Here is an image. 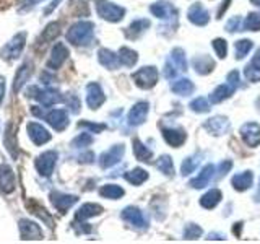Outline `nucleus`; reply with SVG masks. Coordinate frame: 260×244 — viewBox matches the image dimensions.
I'll return each instance as SVG.
<instances>
[{
  "instance_id": "nucleus-15",
  "label": "nucleus",
  "mask_w": 260,
  "mask_h": 244,
  "mask_svg": "<svg viewBox=\"0 0 260 244\" xmlns=\"http://www.w3.org/2000/svg\"><path fill=\"white\" fill-rule=\"evenodd\" d=\"M106 101V96L103 93L101 86L98 83H89L86 86V103L91 109H98Z\"/></svg>"
},
{
  "instance_id": "nucleus-9",
  "label": "nucleus",
  "mask_w": 260,
  "mask_h": 244,
  "mask_svg": "<svg viewBox=\"0 0 260 244\" xmlns=\"http://www.w3.org/2000/svg\"><path fill=\"white\" fill-rule=\"evenodd\" d=\"M69 57V49L63 43H55V46L52 47V52H51V59L47 62V69L51 70H57L62 67V64L67 60Z\"/></svg>"
},
{
  "instance_id": "nucleus-2",
  "label": "nucleus",
  "mask_w": 260,
  "mask_h": 244,
  "mask_svg": "<svg viewBox=\"0 0 260 244\" xmlns=\"http://www.w3.org/2000/svg\"><path fill=\"white\" fill-rule=\"evenodd\" d=\"M32 114L39 117H44L47 120V124L52 126L55 130H63L69 126V114L65 112V109H51L47 112H43L38 108H32Z\"/></svg>"
},
{
  "instance_id": "nucleus-19",
  "label": "nucleus",
  "mask_w": 260,
  "mask_h": 244,
  "mask_svg": "<svg viewBox=\"0 0 260 244\" xmlns=\"http://www.w3.org/2000/svg\"><path fill=\"white\" fill-rule=\"evenodd\" d=\"M20 233L23 239H43L41 228L29 220H21L20 222Z\"/></svg>"
},
{
  "instance_id": "nucleus-32",
  "label": "nucleus",
  "mask_w": 260,
  "mask_h": 244,
  "mask_svg": "<svg viewBox=\"0 0 260 244\" xmlns=\"http://www.w3.org/2000/svg\"><path fill=\"white\" fill-rule=\"evenodd\" d=\"M134 155L138 161H143V163H150L153 158V151L138 140V138H134Z\"/></svg>"
},
{
  "instance_id": "nucleus-52",
  "label": "nucleus",
  "mask_w": 260,
  "mask_h": 244,
  "mask_svg": "<svg viewBox=\"0 0 260 244\" xmlns=\"http://www.w3.org/2000/svg\"><path fill=\"white\" fill-rule=\"evenodd\" d=\"M39 2H43V0H24V5L20 8L21 12H24V10H29L31 7H35L36 4H39Z\"/></svg>"
},
{
  "instance_id": "nucleus-44",
  "label": "nucleus",
  "mask_w": 260,
  "mask_h": 244,
  "mask_svg": "<svg viewBox=\"0 0 260 244\" xmlns=\"http://www.w3.org/2000/svg\"><path fill=\"white\" fill-rule=\"evenodd\" d=\"M211 44H213V49H215V52H216V55L219 57V59H224L226 54H228V44H226V41L221 39V38H216Z\"/></svg>"
},
{
  "instance_id": "nucleus-13",
  "label": "nucleus",
  "mask_w": 260,
  "mask_h": 244,
  "mask_svg": "<svg viewBox=\"0 0 260 244\" xmlns=\"http://www.w3.org/2000/svg\"><path fill=\"white\" fill-rule=\"evenodd\" d=\"M148 111H150V106L148 103H145V101H140V103H137L132 109H130L128 112V124L130 126H142L143 122L146 120V116H148Z\"/></svg>"
},
{
  "instance_id": "nucleus-3",
  "label": "nucleus",
  "mask_w": 260,
  "mask_h": 244,
  "mask_svg": "<svg viewBox=\"0 0 260 244\" xmlns=\"http://www.w3.org/2000/svg\"><path fill=\"white\" fill-rule=\"evenodd\" d=\"M158 77H159L158 69L153 67V65H148V67H143L140 70H137L132 75V80L135 81V85L138 88L150 89L158 83Z\"/></svg>"
},
{
  "instance_id": "nucleus-18",
  "label": "nucleus",
  "mask_w": 260,
  "mask_h": 244,
  "mask_svg": "<svg viewBox=\"0 0 260 244\" xmlns=\"http://www.w3.org/2000/svg\"><path fill=\"white\" fill-rule=\"evenodd\" d=\"M0 191L4 194H10L15 191V174L8 165L0 166Z\"/></svg>"
},
{
  "instance_id": "nucleus-37",
  "label": "nucleus",
  "mask_w": 260,
  "mask_h": 244,
  "mask_svg": "<svg viewBox=\"0 0 260 244\" xmlns=\"http://www.w3.org/2000/svg\"><path fill=\"white\" fill-rule=\"evenodd\" d=\"M100 194L103 195V197H106V199L116 200V199H120L125 192H124V189H122V187L117 186V184H106V186L101 187Z\"/></svg>"
},
{
  "instance_id": "nucleus-12",
  "label": "nucleus",
  "mask_w": 260,
  "mask_h": 244,
  "mask_svg": "<svg viewBox=\"0 0 260 244\" xmlns=\"http://www.w3.org/2000/svg\"><path fill=\"white\" fill-rule=\"evenodd\" d=\"M187 18H189L190 23H193L195 26H205L210 21V13L202 4H193L189 8V12H187Z\"/></svg>"
},
{
  "instance_id": "nucleus-55",
  "label": "nucleus",
  "mask_w": 260,
  "mask_h": 244,
  "mask_svg": "<svg viewBox=\"0 0 260 244\" xmlns=\"http://www.w3.org/2000/svg\"><path fill=\"white\" fill-rule=\"evenodd\" d=\"M93 158H94V155H93V153H86L85 157H80V161L89 163V161H93Z\"/></svg>"
},
{
  "instance_id": "nucleus-6",
  "label": "nucleus",
  "mask_w": 260,
  "mask_h": 244,
  "mask_svg": "<svg viewBox=\"0 0 260 244\" xmlns=\"http://www.w3.org/2000/svg\"><path fill=\"white\" fill-rule=\"evenodd\" d=\"M24 43H26V33H18L16 36H13V39L8 43L4 51H2V57L5 60H15L18 59L23 52Z\"/></svg>"
},
{
  "instance_id": "nucleus-20",
  "label": "nucleus",
  "mask_w": 260,
  "mask_h": 244,
  "mask_svg": "<svg viewBox=\"0 0 260 244\" xmlns=\"http://www.w3.org/2000/svg\"><path fill=\"white\" fill-rule=\"evenodd\" d=\"M59 33H60V24L59 23H49L46 29L41 33V36L38 39V47H44L47 46L49 43H52V39H55L57 36H59Z\"/></svg>"
},
{
  "instance_id": "nucleus-39",
  "label": "nucleus",
  "mask_w": 260,
  "mask_h": 244,
  "mask_svg": "<svg viewBox=\"0 0 260 244\" xmlns=\"http://www.w3.org/2000/svg\"><path fill=\"white\" fill-rule=\"evenodd\" d=\"M156 166L162 174L174 176V163H173V160H171V157H168V155H162V157L158 160Z\"/></svg>"
},
{
  "instance_id": "nucleus-26",
  "label": "nucleus",
  "mask_w": 260,
  "mask_h": 244,
  "mask_svg": "<svg viewBox=\"0 0 260 244\" xmlns=\"http://www.w3.org/2000/svg\"><path fill=\"white\" fill-rule=\"evenodd\" d=\"M193 69L197 73H200V75H208L210 72H213L215 69V62L211 60V57L208 55H199L193 59Z\"/></svg>"
},
{
  "instance_id": "nucleus-53",
  "label": "nucleus",
  "mask_w": 260,
  "mask_h": 244,
  "mask_svg": "<svg viewBox=\"0 0 260 244\" xmlns=\"http://www.w3.org/2000/svg\"><path fill=\"white\" fill-rule=\"evenodd\" d=\"M4 96H5V80L4 77H0V103L4 101Z\"/></svg>"
},
{
  "instance_id": "nucleus-49",
  "label": "nucleus",
  "mask_w": 260,
  "mask_h": 244,
  "mask_svg": "<svg viewBox=\"0 0 260 244\" xmlns=\"http://www.w3.org/2000/svg\"><path fill=\"white\" fill-rule=\"evenodd\" d=\"M228 83H230L231 86H234V88H238L239 86V73H238V70H233V72H230L228 73Z\"/></svg>"
},
{
  "instance_id": "nucleus-21",
  "label": "nucleus",
  "mask_w": 260,
  "mask_h": 244,
  "mask_svg": "<svg viewBox=\"0 0 260 244\" xmlns=\"http://www.w3.org/2000/svg\"><path fill=\"white\" fill-rule=\"evenodd\" d=\"M162 137H165V140L171 145V146H181L184 142H185V132L182 129H162Z\"/></svg>"
},
{
  "instance_id": "nucleus-56",
  "label": "nucleus",
  "mask_w": 260,
  "mask_h": 244,
  "mask_svg": "<svg viewBox=\"0 0 260 244\" xmlns=\"http://www.w3.org/2000/svg\"><path fill=\"white\" fill-rule=\"evenodd\" d=\"M255 200L260 202V187H258V192H257V195H255Z\"/></svg>"
},
{
  "instance_id": "nucleus-27",
  "label": "nucleus",
  "mask_w": 260,
  "mask_h": 244,
  "mask_svg": "<svg viewBox=\"0 0 260 244\" xmlns=\"http://www.w3.org/2000/svg\"><path fill=\"white\" fill-rule=\"evenodd\" d=\"M236 92V88L231 86L230 83H223V85H219L213 89V93L210 95V101L216 104V103H221L224 100H228L233 93Z\"/></svg>"
},
{
  "instance_id": "nucleus-48",
  "label": "nucleus",
  "mask_w": 260,
  "mask_h": 244,
  "mask_svg": "<svg viewBox=\"0 0 260 244\" xmlns=\"http://www.w3.org/2000/svg\"><path fill=\"white\" fill-rule=\"evenodd\" d=\"M239 26H241V18H239V16H233V18L226 23V29L230 31V33L239 31Z\"/></svg>"
},
{
  "instance_id": "nucleus-14",
  "label": "nucleus",
  "mask_w": 260,
  "mask_h": 244,
  "mask_svg": "<svg viewBox=\"0 0 260 244\" xmlns=\"http://www.w3.org/2000/svg\"><path fill=\"white\" fill-rule=\"evenodd\" d=\"M122 220H125L127 223H130L135 228H140V230H143V228H146V225H148L143 217V211L137 207L124 208V211H122Z\"/></svg>"
},
{
  "instance_id": "nucleus-10",
  "label": "nucleus",
  "mask_w": 260,
  "mask_h": 244,
  "mask_svg": "<svg viewBox=\"0 0 260 244\" xmlns=\"http://www.w3.org/2000/svg\"><path fill=\"white\" fill-rule=\"evenodd\" d=\"M124 151H125L124 145H114L112 148L104 151L100 158L101 168H111L114 165H117V163L122 160V157H124Z\"/></svg>"
},
{
  "instance_id": "nucleus-25",
  "label": "nucleus",
  "mask_w": 260,
  "mask_h": 244,
  "mask_svg": "<svg viewBox=\"0 0 260 244\" xmlns=\"http://www.w3.org/2000/svg\"><path fill=\"white\" fill-rule=\"evenodd\" d=\"M103 214V207L98 205V203H85L78 208V211L75 214V218L78 222H83L86 218H91V217H98Z\"/></svg>"
},
{
  "instance_id": "nucleus-24",
  "label": "nucleus",
  "mask_w": 260,
  "mask_h": 244,
  "mask_svg": "<svg viewBox=\"0 0 260 244\" xmlns=\"http://www.w3.org/2000/svg\"><path fill=\"white\" fill-rule=\"evenodd\" d=\"M252 182H254V174H252V171H244V173H241V174H236L231 181L233 187L239 192L247 191L252 186Z\"/></svg>"
},
{
  "instance_id": "nucleus-43",
  "label": "nucleus",
  "mask_w": 260,
  "mask_h": 244,
  "mask_svg": "<svg viewBox=\"0 0 260 244\" xmlns=\"http://www.w3.org/2000/svg\"><path fill=\"white\" fill-rule=\"evenodd\" d=\"M199 158H195V157H190V158H187L182 161V166H181V171H182V174L187 176V174H190L195 171V168L199 166Z\"/></svg>"
},
{
  "instance_id": "nucleus-45",
  "label": "nucleus",
  "mask_w": 260,
  "mask_h": 244,
  "mask_svg": "<svg viewBox=\"0 0 260 244\" xmlns=\"http://www.w3.org/2000/svg\"><path fill=\"white\" fill-rule=\"evenodd\" d=\"M202 234V228L197 225H187L185 230H184V238L185 239H199Z\"/></svg>"
},
{
  "instance_id": "nucleus-11",
  "label": "nucleus",
  "mask_w": 260,
  "mask_h": 244,
  "mask_svg": "<svg viewBox=\"0 0 260 244\" xmlns=\"http://www.w3.org/2000/svg\"><path fill=\"white\" fill-rule=\"evenodd\" d=\"M51 202L55 207V210H59L60 214H65L70 207H73L78 202L77 195H70V194H60V192H52L51 194Z\"/></svg>"
},
{
  "instance_id": "nucleus-22",
  "label": "nucleus",
  "mask_w": 260,
  "mask_h": 244,
  "mask_svg": "<svg viewBox=\"0 0 260 244\" xmlns=\"http://www.w3.org/2000/svg\"><path fill=\"white\" fill-rule=\"evenodd\" d=\"M98 59H100L101 65H104V67L109 69V70L117 69L120 65L119 54H114L112 51H109V49H100V52H98Z\"/></svg>"
},
{
  "instance_id": "nucleus-4",
  "label": "nucleus",
  "mask_w": 260,
  "mask_h": 244,
  "mask_svg": "<svg viewBox=\"0 0 260 244\" xmlns=\"http://www.w3.org/2000/svg\"><path fill=\"white\" fill-rule=\"evenodd\" d=\"M96 12H98V15L101 16V18L108 20L111 23H117V21H120L122 18H124L125 8H122V7H119L116 4L104 2V0H101V2L96 4Z\"/></svg>"
},
{
  "instance_id": "nucleus-51",
  "label": "nucleus",
  "mask_w": 260,
  "mask_h": 244,
  "mask_svg": "<svg viewBox=\"0 0 260 244\" xmlns=\"http://www.w3.org/2000/svg\"><path fill=\"white\" fill-rule=\"evenodd\" d=\"M230 4H231V0H223V4H221V7H219V10H218V13H216V18H223V13L228 10V7H230Z\"/></svg>"
},
{
  "instance_id": "nucleus-1",
  "label": "nucleus",
  "mask_w": 260,
  "mask_h": 244,
  "mask_svg": "<svg viewBox=\"0 0 260 244\" xmlns=\"http://www.w3.org/2000/svg\"><path fill=\"white\" fill-rule=\"evenodd\" d=\"M94 24L91 21H78L67 31V41L73 46H88L93 41Z\"/></svg>"
},
{
  "instance_id": "nucleus-58",
  "label": "nucleus",
  "mask_w": 260,
  "mask_h": 244,
  "mask_svg": "<svg viewBox=\"0 0 260 244\" xmlns=\"http://www.w3.org/2000/svg\"><path fill=\"white\" fill-rule=\"evenodd\" d=\"M70 2H75V0H70Z\"/></svg>"
},
{
  "instance_id": "nucleus-46",
  "label": "nucleus",
  "mask_w": 260,
  "mask_h": 244,
  "mask_svg": "<svg viewBox=\"0 0 260 244\" xmlns=\"http://www.w3.org/2000/svg\"><path fill=\"white\" fill-rule=\"evenodd\" d=\"M93 142V137L89 135V134H80L75 140L72 142L73 146H77V148H83V146H88V145H91Z\"/></svg>"
},
{
  "instance_id": "nucleus-29",
  "label": "nucleus",
  "mask_w": 260,
  "mask_h": 244,
  "mask_svg": "<svg viewBox=\"0 0 260 244\" xmlns=\"http://www.w3.org/2000/svg\"><path fill=\"white\" fill-rule=\"evenodd\" d=\"M173 67L177 70V72H184L187 70V60H185V52L182 51L181 47H176L173 49V52H171V57L168 60Z\"/></svg>"
},
{
  "instance_id": "nucleus-8",
  "label": "nucleus",
  "mask_w": 260,
  "mask_h": 244,
  "mask_svg": "<svg viewBox=\"0 0 260 244\" xmlns=\"http://www.w3.org/2000/svg\"><path fill=\"white\" fill-rule=\"evenodd\" d=\"M241 137L247 146H258L260 145V126L257 122H247L241 127Z\"/></svg>"
},
{
  "instance_id": "nucleus-38",
  "label": "nucleus",
  "mask_w": 260,
  "mask_h": 244,
  "mask_svg": "<svg viewBox=\"0 0 260 244\" xmlns=\"http://www.w3.org/2000/svg\"><path fill=\"white\" fill-rule=\"evenodd\" d=\"M236 59H244L249 52H250V49L254 47V43H252L250 39H241L236 43Z\"/></svg>"
},
{
  "instance_id": "nucleus-17",
  "label": "nucleus",
  "mask_w": 260,
  "mask_h": 244,
  "mask_svg": "<svg viewBox=\"0 0 260 244\" xmlns=\"http://www.w3.org/2000/svg\"><path fill=\"white\" fill-rule=\"evenodd\" d=\"M28 135L32 140V143H36V145H44L51 140V134L47 132V129L38 124V122H31V124H28Z\"/></svg>"
},
{
  "instance_id": "nucleus-42",
  "label": "nucleus",
  "mask_w": 260,
  "mask_h": 244,
  "mask_svg": "<svg viewBox=\"0 0 260 244\" xmlns=\"http://www.w3.org/2000/svg\"><path fill=\"white\" fill-rule=\"evenodd\" d=\"M244 29L260 31V15L258 13H249L246 21H244Z\"/></svg>"
},
{
  "instance_id": "nucleus-7",
  "label": "nucleus",
  "mask_w": 260,
  "mask_h": 244,
  "mask_svg": "<svg viewBox=\"0 0 260 244\" xmlns=\"http://www.w3.org/2000/svg\"><path fill=\"white\" fill-rule=\"evenodd\" d=\"M57 163V151H44L36 158V169L41 176H51Z\"/></svg>"
},
{
  "instance_id": "nucleus-41",
  "label": "nucleus",
  "mask_w": 260,
  "mask_h": 244,
  "mask_svg": "<svg viewBox=\"0 0 260 244\" xmlns=\"http://www.w3.org/2000/svg\"><path fill=\"white\" fill-rule=\"evenodd\" d=\"M189 108H190L193 112L203 114V112H208V111H210V104H208V101L205 100V98L200 96V98H195V100L190 103Z\"/></svg>"
},
{
  "instance_id": "nucleus-23",
  "label": "nucleus",
  "mask_w": 260,
  "mask_h": 244,
  "mask_svg": "<svg viewBox=\"0 0 260 244\" xmlns=\"http://www.w3.org/2000/svg\"><path fill=\"white\" fill-rule=\"evenodd\" d=\"M213 173H215V166L213 165H207L205 168H203L197 177H193L190 181V186L193 187V189H202V187L208 186L210 179L213 177Z\"/></svg>"
},
{
  "instance_id": "nucleus-54",
  "label": "nucleus",
  "mask_w": 260,
  "mask_h": 244,
  "mask_svg": "<svg viewBox=\"0 0 260 244\" xmlns=\"http://www.w3.org/2000/svg\"><path fill=\"white\" fill-rule=\"evenodd\" d=\"M59 2H60V0H54V2H52L51 5H49V7L46 8V15H49V13H51V12L54 10V8H55L57 5H59Z\"/></svg>"
},
{
  "instance_id": "nucleus-5",
  "label": "nucleus",
  "mask_w": 260,
  "mask_h": 244,
  "mask_svg": "<svg viewBox=\"0 0 260 244\" xmlns=\"http://www.w3.org/2000/svg\"><path fill=\"white\" fill-rule=\"evenodd\" d=\"M28 93L31 98H35L36 101H39L43 106H52L62 101V96L59 92H55L52 88H38V86H31L28 89Z\"/></svg>"
},
{
  "instance_id": "nucleus-57",
  "label": "nucleus",
  "mask_w": 260,
  "mask_h": 244,
  "mask_svg": "<svg viewBox=\"0 0 260 244\" xmlns=\"http://www.w3.org/2000/svg\"><path fill=\"white\" fill-rule=\"evenodd\" d=\"M252 2H254L255 5H258V7H260V0H252Z\"/></svg>"
},
{
  "instance_id": "nucleus-47",
  "label": "nucleus",
  "mask_w": 260,
  "mask_h": 244,
  "mask_svg": "<svg viewBox=\"0 0 260 244\" xmlns=\"http://www.w3.org/2000/svg\"><path fill=\"white\" fill-rule=\"evenodd\" d=\"M78 126H80V127H85V129H89V130H91V132H94V134L101 132V130L106 129L104 124H93V122H80Z\"/></svg>"
},
{
  "instance_id": "nucleus-35",
  "label": "nucleus",
  "mask_w": 260,
  "mask_h": 244,
  "mask_svg": "<svg viewBox=\"0 0 260 244\" xmlns=\"http://www.w3.org/2000/svg\"><path fill=\"white\" fill-rule=\"evenodd\" d=\"M127 181L130 182V184H134V186H140V184H143L146 179H148V173H146L145 169H142V168H134L132 171H128V173H125V176H124Z\"/></svg>"
},
{
  "instance_id": "nucleus-50",
  "label": "nucleus",
  "mask_w": 260,
  "mask_h": 244,
  "mask_svg": "<svg viewBox=\"0 0 260 244\" xmlns=\"http://www.w3.org/2000/svg\"><path fill=\"white\" fill-rule=\"evenodd\" d=\"M231 168H233V161H230V160H226V161H223V163H219V166H218L219 174L230 173V169H231Z\"/></svg>"
},
{
  "instance_id": "nucleus-34",
  "label": "nucleus",
  "mask_w": 260,
  "mask_h": 244,
  "mask_svg": "<svg viewBox=\"0 0 260 244\" xmlns=\"http://www.w3.org/2000/svg\"><path fill=\"white\" fill-rule=\"evenodd\" d=\"M31 64L29 62H24L21 67L18 69V73H16V77H15V83H13V89L15 92H20V88L24 85V81H26L31 75Z\"/></svg>"
},
{
  "instance_id": "nucleus-31",
  "label": "nucleus",
  "mask_w": 260,
  "mask_h": 244,
  "mask_svg": "<svg viewBox=\"0 0 260 244\" xmlns=\"http://www.w3.org/2000/svg\"><path fill=\"white\" fill-rule=\"evenodd\" d=\"M171 89L179 96H189L193 93V83L189 78H179L171 85Z\"/></svg>"
},
{
  "instance_id": "nucleus-36",
  "label": "nucleus",
  "mask_w": 260,
  "mask_h": 244,
  "mask_svg": "<svg viewBox=\"0 0 260 244\" xmlns=\"http://www.w3.org/2000/svg\"><path fill=\"white\" fill-rule=\"evenodd\" d=\"M119 60H120L122 65H125V67H134V65L137 64V60H138V54L135 51H132V49H128V47H120Z\"/></svg>"
},
{
  "instance_id": "nucleus-16",
  "label": "nucleus",
  "mask_w": 260,
  "mask_h": 244,
  "mask_svg": "<svg viewBox=\"0 0 260 244\" xmlns=\"http://www.w3.org/2000/svg\"><path fill=\"white\" fill-rule=\"evenodd\" d=\"M203 127H205L210 134H213V135L218 137V135L226 134L228 130H230V120H228L226 117H223V116H215V117L205 120Z\"/></svg>"
},
{
  "instance_id": "nucleus-40",
  "label": "nucleus",
  "mask_w": 260,
  "mask_h": 244,
  "mask_svg": "<svg viewBox=\"0 0 260 244\" xmlns=\"http://www.w3.org/2000/svg\"><path fill=\"white\" fill-rule=\"evenodd\" d=\"M150 26V21L148 20H135L132 24L128 26V36L130 38H137L140 36L142 33Z\"/></svg>"
},
{
  "instance_id": "nucleus-28",
  "label": "nucleus",
  "mask_w": 260,
  "mask_h": 244,
  "mask_svg": "<svg viewBox=\"0 0 260 244\" xmlns=\"http://www.w3.org/2000/svg\"><path fill=\"white\" fill-rule=\"evenodd\" d=\"M150 12L154 15V16H158V18L161 20H166V18H171L173 15H176V10L173 7H171L168 2H156V4H153L150 7Z\"/></svg>"
},
{
  "instance_id": "nucleus-30",
  "label": "nucleus",
  "mask_w": 260,
  "mask_h": 244,
  "mask_svg": "<svg viewBox=\"0 0 260 244\" xmlns=\"http://www.w3.org/2000/svg\"><path fill=\"white\" fill-rule=\"evenodd\" d=\"M246 78L250 81H260V49L255 52L254 59L246 67Z\"/></svg>"
},
{
  "instance_id": "nucleus-33",
  "label": "nucleus",
  "mask_w": 260,
  "mask_h": 244,
  "mask_svg": "<svg viewBox=\"0 0 260 244\" xmlns=\"http://www.w3.org/2000/svg\"><path fill=\"white\" fill-rule=\"evenodd\" d=\"M219 200H221V192H219L218 189H211L208 191L205 195H202V199H200V205L203 208H215Z\"/></svg>"
}]
</instances>
